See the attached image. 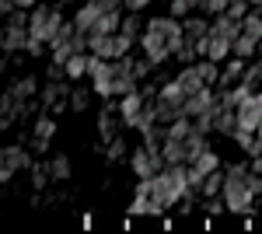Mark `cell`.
Wrapping results in <instances>:
<instances>
[{
  "label": "cell",
  "instance_id": "obj_28",
  "mask_svg": "<svg viewBox=\"0 0 262 234\" xmlns=\"http://www.w3.org/2000/svg\"><path fill=\"white\" fill-rule=\"evenodd\" d=\"M189 11H192V7H189L185 0H168V14H171V18H185Z\"/></svg>",
  "mask_w": 262,
  "mask_h": 234
},
{
  "label": "cell",
  "instance_id": "obj_24",
  "mask_svg": "<svg viewBox=\"0 0 262 234\" xmlns=\"http://www.w3.org/2000/svg\"><path fill=\"white\" fill-rule=\"evenodd\" d=\"M224 14H227V18H234V21H242L245 14H248V0H227Z\"/></svg>",
  "mask_w": 262,
  "mask_h": 234
},
{
  "label": "cell",
  "instance_id": "obj_4",
  "mask_svg": "<svg viewBox=\"0 0 262 234\" xmlns=\"http://www.w3.org/2000/svg\"><path fill=\"white\" fill-rule=\"evenodd\" d=\"M234 119H238L242 130H259V126H262V91H252L245 101H238Z\"/></svg>",
  "mask_w": 262,
  "mask_h": 234
},
{
  "label": "cell",
  "instance_id": "obj_14",
  "mask_svg": "<svg viewBox=\"0 0 262 234\" xmlns=\"http://www.w3.org/2000/svg\"><path fill=\"white\" fill-rule=\"evenodd\" d=\"M175 84H179L182 91H185V98L196 95V91H203V80H200V74H196V67H192V63H185V70H182L179 77H175Z\"/></svg>",
  "mask_w": 262,
  "mask_h": 234
},
{
  "label": "cell",
  "instance_id": "obj_34",
  "mask_svg": "<svg viewBox=\"0 0 262 234\" xmlns=\"http://www.w3.org/2000/svg\"><path fill=\"white\" fill-rule=\"evenodd\" d=\"M255 56H259V59H262V39H259V46H255Z\"/></svg>",
  "mask_w": 262,
  "mask_h": 234
},
{
  "label": "cell",
  "instance_id": "obj_10",
  "mask_svg": "<svg viewBox=\"0 0 262 234\" xmlns=\"http://www.w3.org/2000/svg\"><path fill=\"white\" fill-rule=\"evenodd\" d=\"M28 46V28L25 25H4V53H18Z\"/></svg>",
  "mask_w": 262,
  "mask_h": 234
},
{
  "label": "cell",
  "instance_id": "obj_21",
  "mask_svg": "<svg viewBox=\"0 0 262 234\" xmlns=\"http://www.w3.org/2000/svg\"><path fill=\"white\" fill-rule=\"evenodd\" d=\"M242 35H248V39H262V14H245L242 18Z\"/></svg>",
  "mask_w": 262,
  "mask_h": 234
},
{
  "label": "cell",
  "instance_id": "obj_27",
  "mask_svg": "<svg viewBox=\"0 0 262 234\" xmlns=\"http://www.w3.org/2000/svg\"><path fill=\"white\" fill-rule=\"evenodd\" d=\"M70 109H74V112H84V109H88V91H84V88H74V91H70Z\"/></svg>",
  "mask_w": 262,
  "mask_h": 234
},
{
  "label": "cell",
  "instance_id": "obj_19",
  "mask_svg": "<svg viewBox=\"0 0 262 234\" xmlns=\"http://www.w3.org/2000/svg\"><path fill=\"white\" fill-rule=\"evenodd\" d=\"M255 46L259 42L248 39V35H238V39L231 42V56H242V59H255Z\"/></svg>",
  "mask_w": 262,
  "mask_h": 234
},
{
  "label": "cell",
  "instance_id": "obj_25",
  "mask_svg": "<svg viewBox=\"0 0 262 234\" xmlns=\"http://www.w3.org/2000/svg\"><path fill=\"white\" fill-rule=\"evenodd\" d=\"M119 32L126 35V39H137V32H140V18H137V11H133L129 18L119 21Z\"/></svg>",
  "mask_w": 262,
  "mask_h": 234
},
{
  "label": "cell",
  "instance_id": "obj_16",
  "mask_svg": "<svg viewBox=\"0 0 262 234\" xmlns=\"http://www.w3.org/2000/svg\"><path fill=\"white\" fill-rule=\"evenodd\" d=\"M245 67H248V63H245L242 56H231V59H227V63L221 67V80H217V88H227V84H234V77H242V74H245Z\"/></svg>",
  "mask_w": 262,
  "mask_h": 234
},
{
  "label": "cell",
  "instance_id": "obj_22",
  "mask_svg": "<svg viewBox=\"0 0 262 234\" xmlns=\"http://www.w3.org/2000/svg\"><path fill=\"white\" fill-rule=\"evenodd\" d=\"M11 95L18 98V101H25V98H32L35 95V77H21L14 88H11Z\"/></svg>",
  "mask_w": 262,
  "mask_h": 234
},
{
  "label": "cell",
  "instance_id": "obj_1",
  "mask_svg": "<svg viewBox=\"0 0 262 234\" xmlns=\"http://www.w3.org/2000/svg\"><path fill=\"white\" fill-rule=\"evenodd\" d=\"M248 164H231L224 172V185H221V199L231 214H252V203H255V193L248 189Z\"/></svg>",
  "mask_w": 262,
  "mask_h": 234
},
{
  "label": "cell",
  "instance_id": "obj_3",
  "mask_svg": "<svg viewBox=\"0 0 262 234\" xmlns=\"http://www.w3.org/2000/svg\"><path fill=\"white\" fill-rule=\"evenodd\" d=\"M60 11H53V7H35L32 14H28V39H39V42H53V35L60 32Z\"/></svg>",
  "mask_w": 262,
  "mask_h": 234
},
{
  "label": "cell",
  "instance_id": "obj_5",
  "mask_svg": "<svg viewBox=\"0 0 262 234\" xmlns=\"http://www.w3.org/2000/svg\"><path fill=\"white\" fill-rule=\"evenodd\" d=\"M129 168L137 172V178H150V175H158V172L164 168V157H161V151L140 147V151L129 154Z\"/></svg>",
  "mask_w": 262,
  "mask_h": 234
},
{
  "label": "cell",
  "instance_id": "obj_33",
  "mask_svg": "<svg viewBox=\"0 0 262 234\" xmlns=\"http://www.w3.org/2000/svg\"><path fill=\"white\" fill-rule=\"evenodd\" d=\"M185 4H189L192 11H196V7H206V0H185Z\"/></svg>",
  "mask_w": 262,
  "mask_h": 234
},
{
  "label": "cell",
  "instance_id": "obj_15",
  "mask_svg": "<svg viewBox=\"0 0 262 234\" xmlns=\"http://www.w3.org/2000/svg\"><path fill=\"white\" fill-rule=\"evenodd\" d=\"M88 63H91L88 53H74V56L63 63V74H67L70 80H81V77H88Z\"/></svg>",
  "mask_w": 262,
  "mask_h": 234
},
{
  "label": "cell",
  "instance_id": "obj_29",
  "mask_svg": "<svg viewBox=\"0 0 262 234\" xmlns=\"http://www.w3.org/2000/svg\"><path fill=\"white\" fill-rule=\"evenodd\" d=\"M67 95V88H63V84H49V88H46V105H56V98H63Z\"/></svg>",
  "mask_w": 262,
  "mask_h": 234
},
{
  "label": "cell",
  "instance_id": "obj_20",
  "mask_svg": "<svg viewBox=\"0 0 262 234\" xmlns=\"http://www.w3.org/2000/svg\"><path fill=\"white\" fill-rule=\"evenodd\" d=\"M221 185H224V172L217 168V172H210V175L200 182V196H206V199H210V196H221Z\"/></svg>",
  "mask_w": 262,
  "mask_h": 234
},
{
  "label": "cell",
  "instance_id": "obj_8",
  "mask_svg": "<svg viewBox=\"0 0 262 234\" xmlns=\"http://www.w3.org/2000/svg\"><path fill=\"white\" fill-rule=\"evenodd\" d=\"M119 116H122V126H133V130H137V122H140V116H143V95H140V91L122 95Z\"/></svg>",
  "mask_w": 262,
  "mask_h": 234
},
{
  "label": "cell",
  "instance_id": "obj_32",
  "mask_svg": "<svg viewBox=\"0 0 262 234\" xmlns=\"http://www.w3.org/2000/svg\"><path fill=\"white\" fill-rule=\"evenodd\" d=\"M11 4H14V7H21V11H28V7H32L35 0H11Z\"/></svg>",
  "mask_w": 262,
  "mask_h": 234
},
{
  "label": "cell",
  "instance_id": "obj_12",
  "mask_svg": "<svg viewBox=\"0 0 262 234\" xmlns=\"http://www.w3.org/2000/svg\"><path fill=\"white\" fill-rule=\"evenodd\" d=\"M196 74H200V80H203V88H217V80H221V63H213V59H206V56H200L196 63Z\"/></svg>",
  "mask_w": 262,
  "mask_h": 234
},
{
  "label": "cell",
  "instance_id": "obj_30",
  "mask_svg": "<svg viewBox=\"0 0 262 234\" xmlns=\"http://www.w3.org/2000/svg\"><path fill=\"white\" fill-rule=\"evenodd\" d=\"M122 151H126V143H122V137H112V140H108V161H116V157H122Z\"/></svg>",
  "mask_w": 262,
  "mask_h": 234
},
{
  "label": "cell",
  "instance_id": "obj_2",
  "mask_svg": "<svg viewBox=\"0 0 262 234\" xmlns=\"http://www.w3.org/2000/svg\"><path fill=\"white\" fill-rule=\"evenodd\" d=\"M129 46H133V39H126L122 32H112V35H95V32H88V53H95V56H101V59L126 56Z\"/></svg>",
  "mask_w": 262,
  "mask_h": 234
},
{
  "label": "cell",
  "instance_id": "obj_31",
  "mask_svg": "<svg viewBox=\"0 0 262 234\" xmlns=\"http://www.w3.org/2000/svg\"><path fill=\"white\" fill-rule=\"evenodd\" d=\"M147 4H150V0H122V7H126V11H137V14H140Z\"/></svg>",
  "mask_w": 262,
  "mask_h": 234
},
{
  "label": "cell",
  "instance_id": "obj_11",
  "mask_svg": "<svg viewBox=\"0 0 262 234\" xmlns=\"http://www.w3.org/2000/svg\"><path fill=\"white\" fill-rule=\"evenodd\" d=\"M32 133H35L32 147H35V151H46V147H49V140L56 137V122H53L49 116H42V119H35V130H32Z\"/></svg>",
  "mask_w": 262,
  "mask_h": 234
},
{
  "label": "cell",
  "instance_id": "obj_7",
  "mask_svg": "<svg viewBox=\"0 0 262 234\" xmlns=\"http://www.w3.org/2000/svg\"><path fill=\"white\" fill-rule=\"evenodd\" d=\"M88 77L95 80V91H98L101 98H112V59L91 56V63H88Z\"/></svg>",
  "mask_w": 262,
  "mask_h": 234
},
{
  "label": "cell",
  "instance_id": "obj_35",
  "mask_svg": "<svg viewBox=\"0 0 262 234\" xmlns=\"http://www.w3.org/2000/svg\"><path fill=\"white\" fill-rule=\"evenodd\" d=\"M0 53H4V32H0Z\"/></svg>",
  "mask_w": 262,
  "mask_h": 234
},
{
  "label": "cell",
  "instance_id": "obj_26",
  "mask_svg": "<svg viewBox=\"0 0 262 234\" xmlns=\"http://www.w3.org/2000/svg\"><path fill=\"white\" fill-rule=\"evenodd\" d=\"M98 130H101V140H105V143L116 137V126H112V112H108V109L98 116Z\"/></svg>",
  "mask_w": 262,
  "mask_h": 234
},
{
  "label": "cell",
  "instance_id": "obj_9",
  "mask_svg": "<svg viewBox=\"0 0 262 234\" xmlns=\"http://www.w3.org/2000/svg\"><path fill=\"white\" fill-rule=\"evenodd\" d=\"M206 32H210V21H206V18H196V14H185V18H182V39H185V42L196 46Z\"/></svg>",
  "mask_w": 262,
  "mask_h": 234
},
{
  "label": "cell",
  "instance_id": "obj_13",
  "mask_svg": "<svg viewBox=\"0 0 262 234\" xmlns=\"http://www.w3.org/2000/svg\"><path fill=\"white\" fill-rule=\"evenodd\" d=\"M98 14H101V11H98V4H95V0H88V4H84L81 11H77V18H74V28H77L81 35H88V32L95 28Z\"/></svg>",
  "mask_w": 262,
  "mask_h": 234
},
{
  "label": "cell",
  "instance_id": "obj_17",
  "mask_svg": "<svg viewBox=\"0 0 262 234\" xmlns=\"http://www.w3.org/2000/svg\"><path fill=\"white\" fill-rule=\"evenodd\" d=\"M119 11H101L98 14V21H95V35H112V32H119Z\"/></svg>",
  "mask_w": 262,
  "mask_h": 234
},
{
  "label": "cell",
  "instance_id": "obj_18",
  "mask_svg": "<svg viewBox=\"0 0 262 234\" xmlns=\"http://www.w3.org/2000/svg\"><path fill=\"white\" fill-rule=\"evenodd\" d=\"M46 172H49V178H53V182L70 178V157H67V154H56L49 164H46Z\"/></svg>",
  "mask_w": 262,
  "mask_h": 234
},
{
  "label": "cell",
  "instance_id": "obj_6",
  "mask_svg": "<svg viewBox=\"0 0 262 234\" xmlns=\"http://www.w3.org/2000/svg\"><path fill=\"white\" fill-rule=\"evenodd\" d=\"M196 53L206 56V59H213V63H224V59L231 56V39H224V35H217V32L210 28V32L196 42Z\"/></svg>",
  "mask_w": 262,
  "mask_h": 234
},
{
  "label": "cell",
  "instance_id": "obj_23",
  "mask_svg": "<svg viewBox=\"0 0 262 234\" xmlns=\"http://www.w3.org/2000/svg\"><path fill=\"white\" fill-rule=\"evenodd\" d=\"M242 80H245V84H248V88H252V91H255V88H259V80H262V59H255V63H252V67H245Z\"/></svg>",
  "mask_w": 262,
  "mask_h": 234
}]
</instances>
